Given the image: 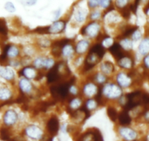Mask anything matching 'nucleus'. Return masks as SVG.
Listing matches in <instances>:
<instances>
[{"label":"nucleus","instance_id":"19","mask_svg":"<svg viewBox=\"0 0 149 141\" xmlns=\"http://www.w3.org/2000/svg\"><path fill=\"white\" fill-rule=\"evenodd\" d=\"M139 51L143 55H146L149 52V38H146L140 43L139 45Z\"/></svg>","mask_w":149,"mask_h":141},{"label":"nucleus","instance_id":"16","mask_svg":"<svg viewBox=\"0 0 149 141\" xmlns=\"http://www.w3.org/2000/svg\"><path fill=\"white\" fill-rule=\"evenodd\" d=\"M19 86L21 90L23 92H25V93H29V92L31 91V88H32V86L31 84L30 83V82L27 79H21L19 82Z\"/></svg>","mask_w":149,"mask_h":141},{"label":"nucleus","instance_id":"34","mask_svg":"<svg viewBox=\"0 0 149 141\" xmlns=\"http://www.w3.org/2000/svg\"><path fill=\"white\" fill-rule=\"evenodd\" d=\"M5 9L9 13L15 12V7L14 4L11 2H7L5 5Z\"/></svg>","mask_w":149,"mask_h":141},{"label":"nucleus","instance_id":"13","mask_svg":"<svg viewBox=\"0 0 149 141\" xmlns=\"http://www.w3.org/2000/svg\"><path fill=\"white\" fill-rule=\"evenodd\" d=\"M118 118L121 125L126 126V125H129L131 123V117L128 114V112L127 110L121 112L119 116H118Z\"/></svg>","mask_w":149,"mask_h":141},{"label":"nucleus","instance_id":"9","mask_svg":"<svg viewBox=\"0 0 149 141\" xmlns=\"http://www.w3.org/2000/svg\"><path fill=\"white\" fill-rule=\"evenodd\" d=\"M58 68L59 66L58 65H56L54 66L51 68V70L48 73V75H47V79H48V83H53L55 82L56 81L59 79V71H58Z\"/></svg>","mask_w":149,"mask_h":141},{"label":"nucleus","instance_id":"41","mask_svg":"<svg viewBox=\"0 0 149 141\" xmlns=\"http://www.w3.org/2000/svg\"><path fill=\"white\" fill-rule=\"evenodd\" d=\"M105 80H106V78L103 74H99L97 75V82L100 83V84H102V83H104V82H105Z\"/></svg>","mask_w":149,"mask_h":141},{"label":"nucleus","instance_id":"39","mask_svg":"<svg viewBox=\"0 0 149 141\" xmlns=\"http://www.w3.org/2000/svg\"><path fill=\"white\" fill-rule=\"evenodd\" d=\"M132 38L134 41H138L141 38V32L137 30H134V32L132 34Z\"/></svg>","mask_w":149,"mask_h":141},{"label":"nucleus","instance_id":"24","mask_svg":"<svg viewBox=\"0 0 149 141\" xmlns=\"http://www.w3.org/2000/svg\"><path fill=\"white\" fill-rule=\"evenodd\" d=\"M96 130L88 131L82 135L80 138V141H94L95 140Z\"/></svg>","mask_w":149,"mask_h":141},{"label":"nucleus","instance_id":"11","mask_svg":"<svg viewBox=\"0 0 149 141\" xmlns=\"http://www.w3.org/2000/svg\"><path fill=\"white\" fill-rule=\"evenodd\" d=\"M100 59V58L97 54L90 51L87 56L86 59V69H90L94 67L98 63Z\"/></svg>","mask_w":149,"mask_h":141},{"label":"nucleus","instance_id":"5","mask_svg":"<svg viewBox=\"0 0 149 141\" xmlns=\"http://www.w3.org/2000/svg\"><path fill=\"white\" fill-rule=\"evenodd\" d=\"M17 120H18V115L13 110H8L3 118L4 123L7 126H12L14 123H15Z\"/></svg>","mask_w":149,"mask_h":141},{"label":"nucleus","instance_id":"27","mask_svg":"<svg viewBox=\"0 0 149 141\" xmlns=\"http://www.w3.org/2000/svg\"><path fill=\"white\" fill-rule=\"evenodd\" d=\"M11 96V93L8 88H0V99L7 100Z\"/></svg>","mask_w":149,"mask_h":141},{"label":"nucleus","instance_id":"42","mask_svg":"<svg viewBox=\"0 0 149 141\" xmlns=\"http://www.w3.org/2000/svg\"><path fill=\"white\" fill-rule=\"evenodd\" d=\"M37 0H24V3L27 6H33L37 3Z\"/></svg>","mask_w":149,"mask_h":141},{"label":"nucleus","instance_id":"15","mask_svg":"<svg viewBox=\"0 0 149 141\" xmlns=\"http://www.w3.org/2000/svg\"><path fill=\"white\" fill-rule=\"evenodd\" d=\"M86 11L83 8H78L74 12V19L78 22L81 23L85 21L86 17Z\"/></svg>","mask_w":149,"mask_h":141},{"label":"nucleus","instance_id":"35","mask_svg":"<svg viewBox=\"0 0 149 141\" xmlns=\"http://www.w3.org/2000/svg\"><path fill=\"white\" fill-rule=\"evenodd\" d=\"M101 0H88V6L90 8H96L100 5Z\"/></svg>","mask_w":149,"mask_h":141},{"label":"nucleus","instance_id":"44","mask_svg":"<svg viewBox=\"0 0 149 141\" xmlns=\"http://www.w3.org/2000/svg\"><path fill=\"white\" fill-rule=\"evenodd\" d=\"M60 14H61V10L60 9L57 10V11L55 12V13H54V18H55V19H57V18L59 17Z\"/></svg>","mask_w":149,"mask_h":141},{"label":"nucleus","instance_id":"30","mask_svg":"<svg viewBox=\"0 0 149 141\" xmlns=\"http://www.w3.org/2000/svg\"><path fill=\"white\" fill-rule=\"evenodd\" d=\"M18 53H19V51H18V49L16 47H10V46L9 47L8 51H7V54H8V56H9L10 57H16V56H18Z\"/></svg>","mask_w":149,"mask_h":141},{"label":"nucleus","instance_id":"3","mask_svg":"<svg viewBox=\"0 0 149 141\" xmlns=\"http://www.w3.org/2000/svg\"><path fill=\"white\" fill-rule=\"evenodd\" d=\"M26 134L29 137L34 140H40L42 137L43 132L38 126L35 125L28 126L25 129Z\"/></svg>","mask_w":149,"mask_h":141},{"label":"nucleus","instance_id":"6","mask_svg":"<svg viewBox=\"0 0 149 141\" xmlns=\"http://www.w3.org/2000/svg\"><path fill=\"white\" fill-rule=\"evenodd\" d=\"M109 49H110L111 54L113 55V57L118 60H119L120 59L124 57V52H123V48L118 43H114V44H112Z\"/></svg>","mask_w":149,"mask_h":141},{"label":"nucleus","instance_id":"17","mask_svg":"<svg viewBox=\"0 0 149 141\" xmlns=\"http://www.w3.org/2000/svg\"><path fill=\"white\" fill-rule=\"evenodd\" d=\"M0 76L7 80H11L14 78V72L8 68H4L0 70Z\"/></svg>","mask_w":149,"mask_h":141},{"label":"nucleus","instance_id":"25","mask_svg":"<svg viewBox=\"0 0 149 141\" xmlns=\"http://www.w3.org/2000/svg\"><path fill=\"white\" fill-rule=\"evenodd\" d=\"M61 52L64 54V56L69 57L72 55L73 52H74V49H73L72 46L70 45V44H67L63 47L61 49Z\"/></svg>","mask_w":149,"mask_h":141},{"label":"nucleus","instance_id":"33","mask_svg":"<svg viewBox=\"0 0 149 141\" xmlns=\"http://www.w3.org/2000/svg\"><path fill=\"white\" fill-rule=\"evenodd\" d=\"M45 58H43V57H38V58H37L34 60V66H35L36 68H43L44 66H45Z\"/></svg>","mask_w":149,"mask_h":141},{"label":"nucleus","instance_id":"38","mask_svg":"<svg viewBox=\"0 0 149 141\" xmlns=\"http://www.w3.org/2000/svg\"><path fill=\"white\" fill-rule=\"evenodd\" d=\"M112 43H113V40H112L110 38H109V37H107V38H105L104 40H103L102 46L104 47L107 48V47H110V46L113 44Z\"/></svg>","mask_w":149,"mask_h":141},{"label":"nucleus","instance_id":"10","mask_svg":"<svg viewBox=\"0 0 149 141\" xmlns=\"http://www.w3.org/2000/svg\"><path fill=\"white\" fill-rule=\"evenodd\" d=\"M59 128V122L57 118H51L47 123L48 131L52 135H56L58 132Z\"/></svg>","mask_w":149,"mask_h":141},{"label":"nucleus","instance_id":"18","mask_svg":"<svg viewBox=\"0 0 149 141\" xmlns=\"http://www.w3.org/2000/svg\"><path fill=\"white\" fill-rule=\"evenodd\" d=\"M22 74L24 77L28 79H34L35 78L36 75H37L35 69L33 67H30V66L24 68L22 70Z\"/></svg>","mask_w":149,"mask_h":141},{"label":"nucleus","instance_id":"1","mask_svg":"<svg viewBox=\"0 0 149 141\" xmlns=\"http://www.w3.org/2000/svg\"><path fill=\"white\" fill-rule=\"evenodd\" d=\"M72 84V81H70L52 87L51 88V92L52 93L53 96L58 98V99H59V98H61V99L65 98L68 94L69 91H70V88L71 87Z\"/></svg>","mask_w":149,"mask_h":141},{"label":"nucleus","instance_id":"14","mask_svg":"<svg viewBox=\"0 0 149 141\" xmlns=\"http://www.w3.org/2000/svg\"><path fill=\"white\" fill-rule=\"evenodd\" d=\"M84 91L87 96H94L97 92V87L93 83H88L85 85Z\"/></svg>","mask_w":149,"mask_h":141},{"label":"nucleus","instance_id":"8","mask_svg":"<svg viewBox=\"0 0 149 141\" xmlns=\"http://www.w3.org/2000/svg\"><path fill=\"white\" fill-rule=\"evenodd\" d=\"M66 27V23L64 21L62 20H59V21H56L48 27V33H59L61 32L63 30H64Z\"/></svg>","mask_w":149,"mask_h":141},{"label":"nucleus","instance_id":"7","mask_svg":"<svg viewBox=\"0 0 149 141\" xmlns=\"http://www.w3.org/2000/svg\"><path fill=\"white\" fill-rule=\"evenodd\" d=\"M120 135L127 141H132L137 137V133L135 131L130 128L123 127L119 130Z\"/></svg>","mask_w":149,"mask_h":141},{"label":"nucleus","instance_id":"28","mask_svg":"<svg viewBox=\"0 0 149 141\" xmlns=\"http://www.w3.org/2000/svg\"><path fill=\"white\" fill-rule=\"evenodd\" d=\"M107 112L109 118H110L113 121H116V119L118 118V114H117L116 110L114 108H113V107H108Z\"/></svg>","mask_w":149,"mask_h":141},{"label":"nucleus","instance_id":"21","mask_svg":"<svg viewBox=\"0 0 149 141\" xmlns=\"http://www.w3.org/2000/svg\"><path fill=\"white\" fill-rule=\"evenodd\" d=\"M118 64H119V66H121V68H123L128 69L132 67L133 63L132 59H130V57H125V56H124V57H122V58L120 59V60H118Z\"/></svg>","mask_w":149,"mask_h":141},{"label":"nucleus","instance_id":"31","mask_svg":"<svg viewBox=\"0 0 149 141\" xmlns=\"http://www.w3.org/2000/svg\"><path fill=\"white\" fill-rule=\"evenodd\" d=\"M81 104V101L79 99H78V98H74V99H73L70 102V107H71L72 109H73V110H76V109H78V107H80Z\"/></svg>","mask_w":149,"mask_h":141},{"label":"nucleus","instance_id":"45","mask_svg":"<svg viewBox=\"0 0 149 141\" xmlns=\"http://www.w3.org/2000/svg\"><path fill=\"white\" fill-rule=\"evenodd\" d=\"M144 63H145V65H146L148 68H149V55H148L147 57L145 58Z\"/></svg>","mask_w":149,"mask_h":141},{"label":"nucleus","instance_id":"29","mask_svg":"<svg viewBox=\"0 0 149 141\" xmlns=\"http://www.w3.org/2000/svg\"><path fill=\"white\" fill-rule=\"evenodd\" d=\"M120 45L121 46V47L123 48V49H126V50H129V49H131L132 48V43L130 40L127 39H123L121 41V44Z\"/></svg>","mask_w":149,"mask_h":141},{"label":"nucleus","instance_id":"4","mask_svg":"<svg viewBox=\"0 0 149 141\" xmlns=\"http://www.w3.org/2000/svg\"><path fill=\"white\" fill-rule=\"evenodd\" d=\"M99 31H100V25L96 22L90 23L85 27V30H84L85 34L91 38H94L97 36Z\"/></svg>","mask_w":149,"mask_h":141},{"label":"nucleus","instance_id":"20","mask_svg":"<svg viewBox=\"0 0 149 141\" xmlns=\"http://www.w3.org/2000/svg\"><path fill=\"white\" fill-rule=\"evenodd\" d=\"M90 51L94 53V54H97L100 59H102L104 54V47H103L102 45H101V44H96L95 46H94V47L91 49Z\"/></svg>","mask_w":149,"mask_h":141},{"label":"nucleus","instance_id":"22","mask_svg":"<svg viewBox=\"0 0 149 141\" xmlns=\"http://www.w3.org/2000/svg\"><path fill=\"white\" fill-rule=\"evenodd\" d=\"M88 47V42L85 40H82V41H79L78 44L76 46V51L79 54H83L86 51V49Z\"/></svg>","mask_w":149,"mask_h":141},{"label":"nucleus","instance_id":"40","mask_svg":"<svg viewBox=\"0 0 149 141\" xmlns=\"http://www.w3.org/2000/svg\"><path fill=\"white\" fill-rule=\"evenodd\" d=\"M101 17V13L99 11H95L91 13V18L92 20H97Z\"/></svg>","mask_w":149,"mask_h":141},{"label":"nucleus","instance_id":"23","mask_svg":"<svg viewBox=\"0 0 149 141\" xmlns=\"http://www.w3.org/2000/svg\"><path fill=\"white\" fill-rule=\"evenodd\" d=\"M101 70L104 74H109L112 73L114 70L113 65L110 62L106 61L104 63H102L101 66Z\"/></svg>","mask_w":149,"mask_h":141},{"label":"nucleus","instance_id":"26","mask_svg":"<svg viewBox=\"0 0 149 141\" xmlns=\"http://www.w3.org/2000/svg\"><path fill=\"white\" fill-rule=\"evenodd\" d=\"M130 0H115V5L117 8L123 10L128 8V5Z\"/></svg>","mask_w":149,"mask_h":141},{"label":"nucleus","instance_id":"32","mask_svg":"<svg viewBox=\"0 0 149 141\" xmlns=\"http://www.w3.org/2000/svg\"><path fill=\"white\" fill-rule=\"evenodd\" d=\"M97 107V102H96L94 99H89L87 101L86 103V107L88 110H94Z\"/></svg>","mask_w":149,"mask_h":141},{"label":"nucleus","instance_id":"37","mask_svg":"<svg viewBox=\"0 0 149 141\" xmlns=\"http://www.w3.org/2000/svg\"><path fill=\"white\" fill-rule=\"evenodd\" d=\"M54 66V61L52 60V59L45 58V66H44V68H51Z\"/></svg>","mask_w":149,"mask_h":141},{"label":"nucleus","instance_id":"43","mask_svg":"<svg viewBox=\"0 0 149 141\" xmlns=\"http://www.w3.org/2000/svg\"><path fill=\"white\" fill-rule=\"evenodd\" d=\"M1 138H2L3 140H8L9 139V135H8L6 130L1 131Z\"/></svg>","mask_w":149,"mask_h":141},{"label":"nucleus","instance_id":"12","mask_svg":"<svg viewBox=\"0 0 149 141\" xmlns=\"http://www.w3.org/2000/svg\"><path fill=\"white\" fill-rule=\"evenodd\" d=\"M117 82L121 87H129L131 84V79L124 73H120L117 76Z\"/></svg>","mask_w":149,"mask_h":141},{"label":"nucleus","instance_id":"2","mask_svg":"<svg viewBox=\"0 0 149 141\" xmlns=\"http://www.w3.org/2000/svg\"><path fill=\"white\" fill-rule=\"evenodd\" d=\"M103 94L109 99H116L121 96L122 91L118 86L113 84H108L103 88Z\"/></svg>","mask_w":149,"mask_h":141},{"label":"nucleus","instance_id":"36","mask_svg":"<svg viewBox=\"0 0 149 141\" xmlns=\"http://www.w3.org/2000/svg\"><path fill=\"white\" fill-rule=\"evenodd\" d=\"M112 4V0H101L100 1V5L101 8L104 9H107L109 7H110Z\"/></svg>","mask_w":149,"mask_h":141}]
</instances>
